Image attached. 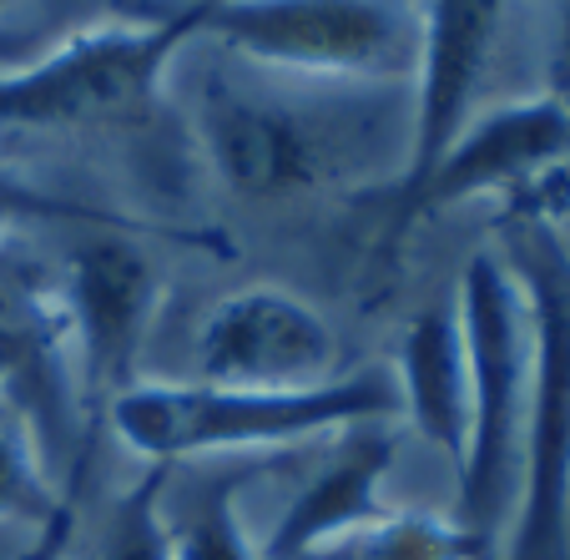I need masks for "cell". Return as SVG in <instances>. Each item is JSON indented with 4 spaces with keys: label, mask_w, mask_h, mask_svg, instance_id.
Returning <instances> with one entry per match:
<instances>
[{
    "label": "cell",
    "mask_w": 570,
    "mask_h": 560,
    "mask_svg": "<svg viewBox=\"0 0 570 560\" xmlns=\"http://www.w3.org/2000/svg\"><path fill=\"white\" fill-rule=\"evenodd\" d=\"M399 414V389L389 369L338 374L334 384L263 394V389L217 384H151L137 379L107 399L111 434L147 464H183L197 454H237L303 444L313 434H344L354 424H389Z\"/></svg>",
    "instance_id": "6da1fadb"
},
{
    "label": "cell",
    "mask_w": 570,
    "mask_h": 560,
    "mask_svg": "<svg viewBox=\"0 0 570 560\" xmlns=\"http://www.w3.org/2000/svg\"><path fill=\"white\" fill-rule=\"evenodd\" d=\"M161 303L157 268L137 248L131 233H91L66 258V298L61 313L76 328L81 369L97 394H121L137 369L141 338Z\"/></svg>",
    "instance_id": "30bf717a"
},
{
    "label": "cell",
    "mask_w": 570,
    "mask_h": 560,
    "mask_svg": "<svg viewBox=\"0 0 570 560\" xmlns=\"http://www.w3.org/2000/svg\"><path fill=\"white\" fill-rule=\"evenodd\" d=\"M71 530H76V510H71V500H66L61 515H56L46 530L26 536V540H21V550H16L11 560H66V546H71Z\"/></svg>",
    "instance_id": "d6986e66"
},
{
    "label": "cell",
    "mask_w": 570,
    "mask_h": 560,
    "mask_svg": "<svg viewBox=\"0 0 570 560\" xmlns=\"http://www.w3.org/2000/svg\"><path fill=\"white\" fill-rule=\"evenodd\" d=\"M61 505L66 500H56L46 474L41 430L11 394H0V536H36L61 515Z\"/></svg>",
    "instance_id": "4fadbf2b"
},
{
    "label": "cell",
    "mask_w": 570,
    "mask_h": 560,
    "mask_svg": "<svg viewBox=\"0 0 570 560\" xmlns=\"http://www.w3.org/2000/svg\"><path fill=\"white\" fill-rule=\"evenodd\" d=\"M460 324L470 348V440L460 454V510L484 546L510 530L520 495V440L530 394V318L525 293L500 248H480L460 273Z\"/></svg>",
    "instance_id": "3957f363"
},
{
    "label": "cell",
    "mask_w": 570,
    "mask_h": 560,
    "mask_svg": "<svg viewBox=\"0 0 570 560\" xmlns=\"http://www.w3.org/2000/svg\"><path fill=\"white\" fill-rule=\"evenodd\" d=\"M570 163V107L546 91L490 101L440 151V163L394 197L399 223L450 213L474 197H515Z\"/></svg>",
    "instance_id": "52a82bcc"
},
{
    "label": "cell",
    "mask_w": 570,
    "mask_h": 560,
    "mask_svg": "<svg viewBox=\"0 0 570 560\" xmlns=\"http://www.w3.org/2000/svg\"><path fill=\"white\" fill-rule=\"evenodd\" d=\"M197 36L298 81H399L420 66L404 0H197Z\"/></svg>",
    "instance_id": "5b68a950"
},
{
    "label": "cell",
    "mask_w": 570,
    "mask_h": 560,
    "mask_svg": "<svg viewBox=\"0 0 570 560\" xmlns=\"http://www.w3.org/2000/svg\"><path fill=\"white\" fill-rule=\"evenodd\" d=\"M546 11V46H540V71H546V97L570 107V0H540Z\"/></svg>",
    "instance_id": "ac0fdd59"
},
{
    "label": "cell",
    "mask_w": 570,
    "mask_h": 560,
    "mask_svg": "<svg viewBox=\"0 0 570 560\" xmlns=\"http://www.w3.org/2000/svg\"><path fill=\"white\" fill-rule=\"evenodd\" d=\"M51 46V36H36V31H21V26H0V71L6 66H21V61H31L36 51H46Z\"/></svg>",
    "instance_id": "ffe728a7"
},
{
    "label": "cell",
    "mask_w": 570,
    "mask_h": 560,
    "mask_svg": "<svg viewBox=\"0 0 570 560\" xmlns=\"http://www.w3.org/2000/svg\"><path fill=\"white\" fill-rule=\"evenodd\" d=\"M389 464H394V434L384 424L344 430L334 454L278 515L268 536V560H323L358 530H368L384 515Z\"/></svg>",
    "instance_id": "8fae6325"
},
{
    "label": "cell",
    "mask_w": 570,
    "mask_h": 560,
    "mask_svg": "<svg viewBox=\"0 0 570 560\" xmlns=\"http://www.w3.org/2000/svg\"><path fill=\"white\" fill-rule=\"evenodd\" d=\"M500 253L530 318L520 495L500 560H570V243L546 213H520Z\"/></svg>",
    "instance_id": "7a4b0ae2"
},
{
    "label": "cell",
    "mask_w": 570,
    "mask_h": 560,
    "mask_svg": "<svg viewBox=\"0 0 570 560\" xmlns=\"http://www.w3.org/2000/svg\"><path fill=\"white\" fill-rule=\"evenodd\" d=\"M167 474L173 464H147V474L111 505L101 560H173V520L161 510Z\"/></svg>",
    "instance_id": "2e32d148"
},
{
    "label": "cell",
    "mask_w": 570,
    "mask_h": 560,
    "mask_svg": "<svg viewBox=\"0 0 570 560\" xmlns=\"http://www.w3.org/2000/svg\"><path fill=\"white\" fill-rule=\"evenodd\" d=\"M16 550H21V540H16V536H0V560H11Z\"/></svg>",
    "instance_id": "44dd1931"
},
{
    "label": "cell",
    "mask_w": 570,
    "mask_h": 560,
    "mask_svg": "<svg viewBox=\"0 0 570 560\" xmlns=\"http://www.w3.org/2000/svg\"><path fill=\"white\" fill-rule=\"evenodd\" d=\"M187 41H197V0L167 21H111L51 41L0 71V127L76 131L131 121L151 107Z\"/></svg>",
    "instance_id": "277c9868"
},
{
    "label": "cell",
    "mask_w": 570,
    "mask_h": 560,
    "mask_svg": "<svg viewBox=\"0 0 570 560\" xmlns=\"http://www.w3.org/2000/svg\"><path fill=\"white\" fill-rule=\"evenodd\" d=\"M480 556H490V546L454 515L444 520V515H420V510H410V515L384 510L374 525L358 530L354 540H344L334 556L323 560H480Z\"/></svg>",
    "instance_id": "5bb4252c"
},
{
    "label": "cell",
    "mask_w": 570,
    "mask_h": 560,
    "mask_svg": "<svg viewBox=\"0 0 570 560\" xmlns=\"http://www.w3.org/2000/svg\"><path fill=\"white\" fill-rule=\"evenodd\" d=\"M0 223H76L87 233H141L137 217H121L101 203H87V197L51 193L6 163H0Z\"/></svg>",
    "instance_id": "e0dca14e"
},
{
    "label": "cell",
    "mask_w": 570,
    "mask_h": 560,
    "mask_svg": "<svg viewBox=\"0 0 570 560\" xmlns=\"http://www.w3.org/2000/svg\"><path fill=\"white\" fill-rule=\"evenodd\" d=\"M566 227H570V207H566Z\"/></svg>",
    "instance_id": "7402d4cb"
},
{
    "label": "cell",
    "mask_w": 570,
    "mask_h": 560,
    "mask_svg": "<svg viewBox=\"0 0 570 560\" xmlns=\"http://www.w3.org/2000/svg\"><path fill=\"white\" fill-rule=\"evenodd\" d=\"M237 474H213L183 500L173 520V560H258L237 515Z\"/></svg>",
    "instance_id": "9a60e30c"
},
{
    "label": "cell",
    "mask_w": 570,
    "mask_h": 560,
    "mask_svg": "<svg viewBox=\"0 0 570 560\" xmlns=\"http://www.w3.org/2000/svg\"><path fill=\"white\" fill-rule=\"evenodd\" d=\"M510 11L515 0H430L420 16V66H414V111L410 141H404V173L399 193L414 187L440 151L484 111L490 81H495L500 51H505Z\"/></svg>",
    "instance_id": "ba28073f"
},
{
    "label": "cell",
    "mask_w": 570,
    "mask_h": 560,
    "mask_svg": "<svg viewBox=\"0 0 570 560\" xmlns=\"http://www.w3.org/2000/svg\"><path fill=\"white\" fill-rule=\"evenodd\" d=\"M394 389L399 410L414 420V430L460 464L464 440H470V348H464L454 298L430 303L410 318L399 338Z\"/></svg>",
    "instance_id": "7c38bea8"
},
{
    "label": "cell",
    "mask_w": 570,
    "mask_h": 560,
    "mask_svg": "<svg viewBox=\"0 0 570 560\" xmlns=\"http://www.w3.org/2000/svg\"><path fill=\"white\" fill-rule=\"evenodd\" d=\"M308 117L283 91L237 81H207L193 107L207 167L248 203H278L323 177V131Z\"/></svg>",
    "instance_id": "9c48e42d"
},
{
    "label": "cell",
    "mask_w": 570,
    "mask_h": 560,
    "mask_svg": "<svg viewBox=\"0 0 570 560\" xmlns=\"http://www.w3.org/2000/svg\"><path fill=\"white\" fill-rule=\"evenodd\" d=\"M0 6H6V0H0Z\"/></svg>",
    "instance_id": "603a6c76"
},
{
    "label": "cell",
    "mask_w": 570,
    "mask_h": 560,
    "mask_svg": "<svg viewBox=\"0 0 570 560\" xmlns=\"http://www.w3.org/2000/svg\"><path fill=\"white\" fill-rule=\"evenodd\" d=\"M197 384L217 389H318L338 379V334L303 293L278 283L233 288L197 324Z\"/></svg>",
    "instance_id": "8992f818"
}]
</instances>
